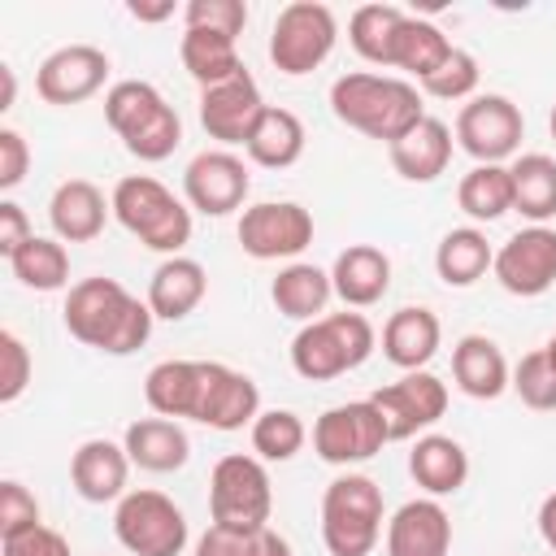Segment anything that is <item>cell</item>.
I'll use <instances>...</instances> for the list:
<instances>
[{"mask_svg": "<svg viewBox=\"0 0 556 556\" xmlns=\"http://www.w3.org/2000/svg\"><path fill=\"white\" fill-rule=\"evenodd\" d=\"M65 330L104 352V356H130L152 339V308L148 300L130 295L117 278H83L65 291V308H61Z\"/></svg>", "mask_w": 556, "mask_h": 556, "instance_id": "6da1fadb", "label": "cell"}, {"mask_svg": "<svg viewBox=\"0 0 556 556\" xmlns=\"http://www.w3.org/2000/svg\"><path fill=\"white\" fill-rule=\"evenodd\" d=\"M330 113L343 126H352L369 139H382L391 148L426 117V104H421L417 83L395 78V74L356 70V74H339L330 83Z\"/></svg>", "mask_w": 556, "mask_h": 556, "instance_id": "7a4b0ae2", "label": "cell"}, {"mask_svg": "<svg viewBox=\"0 0 556 556\" xmlns=\"http://www.w3.org/2000/svg\"><path fill=\"white\" fill-rule=\"evenodd\" d=\"M113 217L152 252L165 256H182V248L191 243V208L152 174H126L113 195Z\"/></svg>", "mask_w": 556, "mask_h": 556, "instance_id": "3957f363", "label": "cell"}, {"mask_svg": "<svg viewBox=\"0 0 556 556\" xmlns=\"http://www.w3.org/2000/svg\"><path fill=\"white\" fill-rule=\"evenodd\" d=\"M378 334L365 313H326L295 330L291 339V369L308 382H330L369 361Z\"/></svg>", "mask_w": 556, "mask_h": 556, "instance_id": "277c9868", "label": "cell"}, {"mask_svg": "<svg viewBox=\"0 0 556 556\" xmlns=\"http://www.w3.org/2000/svg\"><path fill=\"white\" fill-rule=\"evenodd\" d=\"M382 491L365 473H339L321 495V543L330 556H369L382 539Z\"/></svg>", "mask_w": 556, "mask_h": 556, "instance_id": "5b68a950", "label": "cell"}, {"mask_svg": "<svg viewBox=\"0 0 556 556\" xmlns=\"http://www.w3.org/2000/svg\"><path fill=\"white\" fill-rule=\"evenodd\" d=\"M274 513V486L261 456L230 452L208 473V517L226 530H261Z\"/></svg>", "mask_w": 556, "mask_h": 556, "instance_id": "8992f818", "label": "cell"}, {"mask_svg": "<svg viewBox=\"0 0 556 556\" xmlns=\"http://www.w3.org/2000/svg\"><path fill=\"white\" fill-rule=\"evenodd\" d=\"M334 39H339V22H334L330 4H321V0H291L274 17L269 61H274L278 74L300 78V74H313L334 52Z\"/></svg>", "mask_w": 556, "mask_h": 556, "instance_id": "52a82bcc", "label": "cell"}, {"mask_svg": "<svg viewBox=\"0 0 556 556\" xmlns=\"http://www.w3.org/2000/svg\"><path fill=\"white\" fill-rule=\"evenodd\" d=\"M113 534L130 556H182L187 517L165 491H126L113 513Z\"/></svg>", "mask_w": 556, "mask_h": 556, "instance_id": "ba28073f", "label": "cell"}, {"mask_svg": "<svg viewBox=\"0 0 556 556\" xmlns=\"http://www.w3.org/2000/svg\"><path fill=\"white\" fill-rule=\"evenodd\" d=\"M391 443V430L374 400H348L313 421V452L326 465H361Z\"/></svg>", "mask_w": 556, "mask_h": 556, "instance_id": "9c48e42d", "label": "cell"}, {"mask_svg": "<svg viewBox=\"0 0 556 556\" xmlns=\"http://www.w3.org/2000/svg\"><path fill=\"white\" fill-rule=\"evenodd\" d=\"M521 135H526V117L508 96L482 91L456 113V143L478 165H504L508 156H517Z\"/></svg>", "mask_w": 556, "mask_h": 556, "instance_id": "30bf717a", "label": "cell"}, {"mask_svg": "<svg viewBox=\"0 0 556 556\" xmlns=\"http://www.w3.org/2000/svg\"><path fill=\"white\" fill-rule=\"evenodd\" d=\"M235 235L252 261H291L313 243V213L295 200H261L243 208Z\"/></svg>", "mask_w": 556, "mask_h": 556, "instance_id": "8fae6325", "label": "cell"}, {"mask_svg": "<svg viewBox=\"0 0 556 556\" xmlns=\"http://www.w3.org/2000/svg\"><path fill=\"white\" fill-rule=\"evenodd\" d=\"M369 400L382 413V421L391 430V443L395 439H421L447 413V382L434 378L430 369H413L400 382L378 387Z\"/></svg>", "mask_w": 556, "mask_h": 556, "instance_id": "7c38bea8", "label": "cell"}, {"mask_svg": "<svg viewBox=\"0 0 556 556\" xmlns=\"http://www.w3.org/2000/svg\"><path fill=\"white\" fill-rule=\"evenodd\" d=\"M495 282L508 295H543L556 287V230L552 226H521L517 235H508L495 248V265H491Z\"/></svg>", "mask_w": 556, "mask_h": 556, "instance_id": "4fadbf2b", "label": "cell"}, {"mask_svg": "<svg viewBox=\"0 0 556 556\" xmlns=\"http://www.w3.org/2000/svg\"><path fill=\"white\" fill-rule=\"evenodd\" d=\"M248 165L243 156H235L230 148H208V152H195L182 169V195L195 213L204 217H226L235 208H243L248 200Z\"/></svg>", "mask_w": 556, "mask_h": 556, "instance_id": "5bb4252c", "label": "cell"}, {"mask_svg": "<svg viewBox=\"0 0 556 556\" xmlns=\"http://www.w3.org/2000/svg\"><path fill=\"white\" fill-rule=\"evenodd\" d=\"M104 78H109V52L104 48L65 43V48L43 56V65L35 74V91H39V100H48L56 109H70V104L91 100L104 87Z\"/></svg>", "mask_w": 556, "mask_h": 556, "instance_id": "9a60e30c", "label": "cell"}, {"mask_svg": "<svg viewBox=\"0 0 556 556\" xmlns=\"http://www.w3.org/2000/svg\"><path fill=\"white\" fill-rule=\"evenodd\" d=\"M265 113V96L256 87V78L243 70L217 87H204L200 91V126L208 130V139L217 143H248L256 117Z\"/></svg>", "mask_w": 556, "mask_h": 556, "instance_id": "2e32d148", "label": "cell"}, {"mask_svg": "<svg viewBox=\"0 0 556 556\" xmlns=\"http://www.w3.org/2000/svg\"><path fill=\"white\" fill-rule=\"evenodd\" d=\"M261 417V387L222 361H204V387H200V408L195 421L208 430H243Z\"/></svg>", "mask_w": 556, "mask_h": 556, "instance_id": "e0dca14e", "label": "cell"}, {"mask_svg": "<svg viewBox=\"0 0 556 556\" xmlns=\"http://www.w3.org/2000/svg\"><path fill=\"white\" fill-rule=\"evenodd\" d=\"M452 517L439 500H408L387 517V556H447Z\"/></svg>", "mask_w": 556, "mask_h": 556, "instance_id": "ac0fdd59", "label": "cell"}, {"mask_svg": "<svg viewBox=\"0 0 556 556\" xmlns=\"http://www.w3.org/2000/svg\"><path fill=\"white\" fill-rule=\"evenodd\" d=\"M130 478V456L113 439H87L70 456V482L87 504H113L126 495Z\"/></svg>", "mask_w": 556, "mask_h": 556, "instance_id": "d6986e66", "label": "cell"}, {"mask_svg": "<svg viewBox=\"0 0 556 556\" xmlns=\"http://www.w3.org/2000/svg\"><path fill=\"white\" fill-rule=\"evenodd\" d=\"M109 213H113V204L87 178H65L52 191V200H48V222H52V235L61 243H91V239H100Z\"/></svg>", "mask_w": 556, "mask_h": 556, "instance_id": "ffe728a7", "label": "cell"}, {"mask_svg": "<svg viewBox=\"0 0 556 556\" xmlns=\"http://www.w3.org/2000/svg\"><path fill=\"white\" fill-rule=\"evenodd\" d=\"M439 343H443V326H439V317H434L430 308H421V304L395 308V313L387 317V326H382V356H387L395 369H404V374L426 369V365L434 361Z\"/></svg>", "mask_w": 556, "mask_h": 556, "instance_id": "44dd1931", "label": "cell"}, {"mask_svg": "<svg viewBox=\"0 0 556 556\" xmlns=\"http://www.w3.org/2000/svg\"><path fill=\"white\" fill-rule=\"evenodd\" d=\"M330 282L348 308H369L391 287V256L374 243H348L330 265Z\"/></svg>", "mask_w": 556, "mask_h": 556, "instance_id": "7402d4cb", "label": "cell"}, {"mask_svg": "<svg viewBox=\"0 0 556 556\" xmlns=\"http://www.w3.org/2000/svg\"><path fill=\"white\" fill-rule=\"evenodd\" d=\"M208 295V274L191 256H165L148 278V308L161 321H182Z\"/></svg>", "mask_w": 556, "mask_h": 556, "instance_id": "603a6c76", "label": "cell"}, {"mask_svg": "<svg viewBox=\"0 0 556 556\" xmlns=\"http://www.w3.org/2000/svg\"><path fill=\"white\" fill-rule=\"evenodd\" d=\"M452 378L469 400H500L513 387V369L495 339L460 334L452 348Z\"/></svg>", "mask_w": 556, "mask_h": 556, "instance_id": "cb8c5ba5", "label": "cell"}, {"mask_svg": "<svg viewBox=\"0 0 556 556\" xmlns=\"http://www.w3.org/2000/svg\"><path fill=\"white\" fill-rule=\"evenodd\" d=\"M387 156L404 182H434L452 161V126L439 117H421L404 139L387 148Z\"/></svg>", "mask_w": 556, "mask_h": 556, "instance_id": "d4e9b609", "label": "cell"}, {"mask_svg": "<svg viewBox=\"0 0 556 556\" xmlns=\"http://www.w3.org/2000/svg\"><path fill=\"white\" fill-rule=\"evenodd\" d=\"M122 447L130 456V465L148 469V473H174L191 460V439L178 421L169 417H139L126 426Z\"/></svg>", "mask_w": 556, "mask_h": 556, "instance_id": "484cf974", "label": "cell"}, {"mask_svg": "<svg viewBox=\"0 0 556 556\" xmlns=\"http://www.w3.org/2000/svg\"><path fill=\"white\" fill-rule=\"evenodd\" d=\"M200 387H204V361H161L143 378V400H148V408L156 417L195 421Z\"/></svg>", "mask_w": 556, "mask_h": 556, "instance_id": "4316f807", "label": "cell"}, {"mask_svg": "<svg viewBox=\"0 0 556 556\" xmlns=\"http://www.w3.org/2000/svg\"><path fill=\"white\" fill-rule=\"evenodd\" d=\"M408 473L430 500L456 495L469 478V452L452 434H421L408 452Z\"/></svg>", "mask_w": 556, "mask_h": 556, "instance_id": "83f0119b", "label": "cell"}, {"mask_svg": "<svg viewBox=\"0 0 556 556\" xmlns=\"http://www.w3.org/2000/svg\"><path fill=\"white\" fill-rule=\"evenodd\" d=\"M330 295H334V282H330V274H326L321 265H313V261H291V265H282L278 278L269 282L274 308H278L282 317H291V321H304V326L317 321V317H326Z\"/></svg>", "mask_w": 556, "mask_h": 556, "instance_id": "f1b7e54d", "label": "cell"}, {"mask_svg": "<svg viewBox=\"0 0 556 556\" xmlns=\"http://www.w3.org/2000/svg\"><path fill=\"white\" fill-rule=\"evenodd\" d=\"M248 156L265 169H291L304 156V122L291 109L265 104V113L256 117L252 135H248Z\"/></svg>", "mask_w": 556, "mask_h": 556, "instance_id": "f546056e", "label": "cell"}, {"mask_svg": "<svg viewBox=\"0 0 556 556\" xmlns=\"http://www.w3.org/2000/svg\"><path fill=\"white\" fill-rule=\"evenodd\" d=\"M178 56H182V70L204 87H217L235 74H243L248 65L239 61V39H226L217 30H191L182 26V39H178Z\"/></svg>", "mask_w": 556, "mask_h": 556, "instance_id": "4dcf8cb0", "label": "cell"}, {"mask_svg": "<svg viewBox=\"0 0 556 556\" xmlns=\"http://www.w3.org/2000/svg\"><path fill=\"white\" fill-rule=\"evenodd\" d=\"M513 174V213L530 226H547L556 217V161L547 152H526L508 165Z\"/></svg>", "mask_w": 556, "mask_h": 556, "instance_id": "1f68e13d", "label": "cell"}, {"mask_svg": "<svg viewBox=\"0 0 556 556\" xmlns=\"http://www.w3.org/2000/svg\"><path fill=\"white\" fill-rule=\"evenodd\" d=\"M491 265H495V248L478 226H456L434 248V274L447 287H473Z\"/></svg>", "mask_w": 556, "mask_h": 556, "instance_id": "d6a6232c", "label": "cell"}, {"mask_svg": "<svg viewBox=\"0 0 556 556\" xmlns=\"http://www.w3.org/2000/svg\"><path fill=\"white\" fill-rule=\"evenodd\" d=\"M452 39L430 22V17H404V26H400V35H395V52H391V70H404V74H413L417 83L421 78H430L447 56H452Z\"/></svg>", "mask_w": 556, "mask_h": 556, "instance_id": "836d02e7", "label": "cell"}, {"mask_svg": "<svg viewBox=\"0 0 556 556\" xmlns=\"http://www.w3.org/2000/svg\"><path fill=\"white\" fill-rule=\"evenodd\" d=\"M9 269L30 291H61L70 282V252L56 235H30L13 256Z\"/></svg>", "mask_w": 556, "mask_h": 556, "instance_id": "e575fe53", "label": "cell"}, {"mask_svg": "<svg viewBox=\"0 0 556 556\" xmlns=\"http://www.w3.org/2000/svg\"><path fill=\"white\" fill-rule=\"evenodd\" d=\"M456 204L473 222H500L504 213H513V174H508V165H473L456 187Z\"/></svg>", "mask_w": 556, "mask_h": 556, "instance_id": "d590c367", "label": "cell"}, {"mask_svg": "<svg viewBox=\"0 0 556 556\" xmlns=\"http://www.w3.org/2000/svg\"><path fill=\"white\" fill-rule=\"evenodd\" d=\"M404 9L395 4H361L348 17V43L369 61V65H387L391 70V52H395V35L404 26Z\"/></svg>", "mask_w": 556, "mask_h": 556, "instance_id": "8d00e7d4", "label": "cell"}, {"mask_svg": "<svg viewBox=\"0 0 556 556\" xmlns=\"http://www.w3.org/2000/svg\"><path fill=\"white\" fill-rule=\"evenodd\" d=\"M161 104H169V100H165L152 83L126 78V83H113V87L104 91V122L113 126L117 139H126V135H135Z\"/></svg>", "mask_w": 556, "mask_h": 556, "instance_id": "74e56055", "label": "cell"}, {"mask_svg": "<svg viewBox=\"0 0 556 556\" xmlns=\"http://www.w3.org/2000/svg\"><path fill=\"white\" fill-rule=\"evenodd\" d=\"M308 430L300 421V413L291 408H265L256 421H252V452L265 460V465H282L291 460L300 447H304Z\"/></svg>", "mask_w": 556, "mask_h": 556, "instance_id": "f35d334b", "label": "cell"}, {"mask_svg": "<svg viewBox=\"0 0 556 556\" xmlns=\"http://www.w3.org/2000/svg\"><path fill=\"white\" fill-rule=\"evenodd\" d=\"M195 556H291V543L274 530H226V526H208L195 539Z\"/></svg>", "mask_w": 556, "mask_h": 556, "instance_id": "ab89813d", "label": "cell"}, {"mask_svg": "<svg viewBox=\"0 0 556 556\" xmlns=\"http://www.w3.org/2000/svg\"><path fill=\"white\" fill-rule=\"evenodd\" d=\"M513 391H517V400H521L526 408H534V413H556V369H552V361H547L543 348L526 352V356L513 365Z\"/></svg>", "mask_w": 556, "mask_h": 556, "instance_id": "60d3db41", "label": "cell"}, {"mask_svg": "<svg viewBox=\"0 0 556 556\" xmlns=\"http://www.w3.org/2000/svg\"><path fill=\"white\" fill-rule=\"evenodd\" d=\"M122 143H126V152L139 156V161H165V156H174V148L182 143V117L174 113V104H161V109H156L135 135H126Z\"/></svg>", "mask_w": 556, "mask_h": 556, "instance_id": "b9f144b4", "label": "cell"}, {"mask_svg": "<svg viewBox=\"0 0 556 556\" xmlns=\"http://www.w3.org/2000/svg\"><path fill=\"white\" fill-rule=\"evenodd\" d=\"M417 87L426 96H434V100H473V91H478V61H473V52L452 48V56L430 78H421Z\"/></svg>", "mask_w": 556, "mask_h": 556, "instance_id": "7bdbcfd3", "label": "cell"}, {"mask_svg": "<svg viewBox=\"0 0 556 556\" xmlns=\"http://www.w3.org/2000/svg\"><path fill=\"white\" fill-rule=\"evenodd\" d=\"M182 26L191 30H217L226 39H239L248 26V4L243 0H191L182 9Z\"/></svg>", "mask_w": 556, "mask_h": 556, "instance_id": "ee69618b", "label": "cell"}, {"mask_svg": "<svg viewBox=\"0 0 556 556\" xmlns=\"http://www.w3.org/2000/svg\"><path fill=\"white\" fill-rule=\"evenodd\" d=\"M30 374H35V361H30V348L22 343V334L0 330V404L22 400V391L30 387Z\"/></svg>", "mask_w": 556, "mask_h": 556, "instance_id": "f6af8a7d", "label": "cell"}, {"mask_svg": "<svg viewBox=\"0 0 556 556\" xmlns=\"http://www.w3.org/2000/svg\"><path fill=\"white\" fill-rule=\"evenodd\" d=\"M30 526H39V500L17 478H4L0 482V539L22 534Z\"/></svg>", "mask_w": 556, "mask_h": 556, "instance_id": "bcb514c9", "label": "cell"}, {"mask_svg": "<svg viewBox=\"0 0 556 556\" xmlns=\"http://www.w3.org/2000/svg\"><path fill=\"white\" fill-rule=\"evenodd\" d=\"M0 552L4 556H70V539L61 530H52V526L39 521V526H30L22 534L0 539Z\"/></svg>", "mask_w": 556, "mask_h": 556, "instance_id": "7dc6e473", "label": "cell"}, {"mask_svg": "<svg viewBox=\"0 0 556 556\" xmlns=\"http://www.w3.org/2000/svg\"><path fill=\"white\" fill-rule=\"evenodd\" d=\"M30 169V143L22 139V130L0 126V191H13Z\"/></svg>", "mask_w": 556, "mask_h": 556, "instance_id": "c3c4849f", "label": "cell"}, {"mask_svg": "<svg viewBox=\"0 0 556 556\" xmlns=\"http://www.w3.org/2000/svg\"><path fill=\"white\" fill-rule=\"evenodd\" d=\"M30 235H35V230H30L26 208H22L17 200H0V252H4V261H9Z\"/></svg>", "mask_w": 556, "mask_h": 556, "instance_id": "681fc988", "label": "cell"}, {"mask_svg": "<svg viewBox=\"0 0 556 556\" xmlns=\"http://www.w3.org/2000/svg\"><path fill=\"white\" fill-rule=\"evenodd\" d=\"M539 534H543V543L556 552V491L543 495V504H539Z\"/></svg>", "mask_w": 556, "mask_h": 556, "instance_id": "f907efd6", "label": "cell"}, {"mask_svg": "<svg viewBox=\"0 0 556 556\" xmlns=\"http://www.w3.org/2000/svg\"><path fill=\"white\" fill-rule=\"evenodd\" d=\"M130 17H139V22H165V17H174V4H130Z\"/></svg>", "mask_w": 556, "mask_h": 556, "instance_id": "816d5d0a", "label": "cell"}, {"mask_svg": "<svg viewBox=\"0 0 556 556\" xmlns=\"http://www.w3.org/2000/svg\"><path fill=\"white\" fill-rule=\"evenodd\" d=\"M0 83H4V96H0V113L13 109V96H17V78H13V65H0Z\"/></svg>", "mask_w": 556, "mask_h": 556, "instance_id": "f5cc1de1", "label": "cell"}, {"mask_svg": "<svg viewBox=\"0 0 556 556\" xmlns=\"http://www.w3.org/2000/svg\"><path fill=\"white\" fill-rule=\"evenodd\" d=\"M543 352H547V361H552V369H556V334L543 343Z\"/></svg>", "mask_w": 556, "mask_h": 556, "instance_id": "db71d44e", "label": "cell"}, {"mask_svg": "<svg viewBox=\"0 0 556 556\" xmlns=\"http://www.w3.org/2000/svg\"><path fill=\"white\" fill-rule=\"evenodd\" d=\"M547 130H552V139H556V104H552V113H547Z\"/></svg>", "mask_w": 556, "mask_h": 556, "instance_id": "11a10c76", "label": "cell"}, {"mask_svg": "<svg viewBox=\"0 0 556 556\" xmlns=\"http://www.w3.org/2000/svg\"><path fill=\"white\" fill-rule=\"evenodd\" d=\"M552 556H556V552H552Z\"/></svg>", "mask_w": 556, "mask_h": 556, "instance_id": "9f6ffc18", "label": "cell"}]
</instances>
